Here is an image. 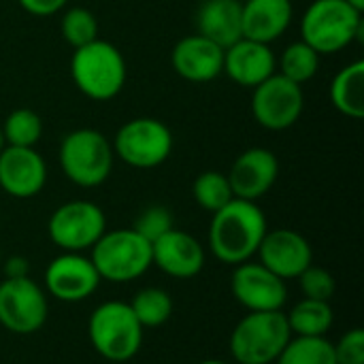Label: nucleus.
Wrapping results in <instances>:
<instances>
[{
	"mask_svg": "<svg viewBox=\"0 0 364 364\" xmlns=\"http://www.w3.org/2000/svg\"><path fill=\"white\" fill-rule=\"evenodd\" d=\"M205 247L190 232L173 228L151 243V262L175 279H192L205 267Z\"/></svg>",
	"mask_w": 364,
	"mask_h": 364,
	"instance_id": "f3484780",
	"label": "nucleus"
},
{
	"mask_svg": "<svg viewBox=\"0 0 364 364\" xmlns=\"http://www.w3.org/2000/svg\"><path fill=\"white\" fill-rule=\"evenodd\" d=\"M337 364H364V331L352 328L333 343Z\"/></svg>",
	"mask_w": 364,
	"mask_h": 364,
	"instance_id": "2f4dec72",
	"label": "nucleus"
},
{
	"mask_svg": "<svg viewBox=\"0 0 364 364\" xmlns=\"http://www.w3.org/2000/svg\"><path fill=\"white\" fill-rule=\"evenodd\" d=\"M290 339L286 314L250 311L230 335V354L239 364H273Z\"/></svg>",
	"mask_w": 364,
	"mask_h": 364,
	"instance_id": "0eeeda50",
	"label": "nucleus"
},
{
	"mask_svg": "<svg viewBox=\"0 0 364 364\" xmlns=\"http://www.w3.org/2000/svg\"><path fill=\"white\" fill-rule=\"evenodd\" d=\"M346 2H350L354 9H358V11H364V0H346Z\"/></svg>",
	"mask_w": 364,
	"mask_h": 364,
	"instance_id": "f704fd0d",
	"label": "nucleus"
},
{
	"mask_svg": "<svg viewBox=\"0 0 364 364\" xmlns=\"http://www.w3.org/2000/svg\"><path fill=\"white\" fill-rule=\"evenodd\" d=\"M19 6L34 15V17H49V15H55L58 11H62L68 0H17Z\"/></svg>",
	"mask_w": 364,
	"mask_h": 364,
	"instance_id": "473e14b6",
	"label": "nucleus"
},
{
	"mask_svg": "<svg viewBox=\"0 0 364 364\" xmlns=\"http://www.w3.org/2000/svg\"><path fill=\"white\" fill-rule=\"evenodd\" d=\"M292 0H245L241 6L243 38L271 45L292 23Z\"/></svg>",
	"mask_w": 364,
	"mask_h": 364,
	"instance_id": "aec40b11",
	"label": "nucleus"
},
{
	"mask_svg": "<svg viewBox=\"0 0 364 364\" xmlns=\"http://www.w3.org/2000/svg\"><path fill=\"white\" fill-rule=\"evenodd\" d=\"M134 318L143 328H158L166 324L173 316V299L162 288H143L134 294L132 303H128Z\"/></svg>",
	"mask_w": 364,
	"mask_h": 364,
	"instance_id": "b1692460",
	"label": "nucleus"
},
{
	"mask_svg": "<svg viewBox=\"0 0 364 364\" xmlns=\"http://www.w3.org/2000/svg\"><path fill=\"white\" fill-rule=\"evenodd\" d=\"M105 230V211L92 200H68L60 205L47 222V235L51 243L62 252L75 254L92 250Z\"/></svg>",
	"mask_w": 364,
	"mask_h": 364,
	"instance_id": "1a4fd4ad",
	"label": "nucleus"
},
{
	"mask_svg": "<svg viewBox=\"0 0 364 364\" xmlns=\"http://www.w3.org/2000/svg\"><path fill=\"white\" fill-rule=\"evenodd\" d=\"M292 337H326L333 328L335 311L326 301L303 299L286 316Z\"/></svg>",
	"mask_w": 364,
	"mask_h": 364,
	"instance_id": "5701e85b",
	"label": "nucleus"
},
{
	"mask_svg": "<svg viewBox=\"0 0 364 364\" xmlns=\"http://www.w3.org/2000/svg\"><path fill=\"white\" fill-rule=\"evenodd\" d=\"M49 316L47 296L36 282L28 277L0 284V324L15 335H32L43 328Z\"/></svg>",
	"mask_w": 364,
	"mask_h": 364,
	"instance_id": "9b49d317",
	"label": "nucleus"
},
{
	"mask_svg": "<svg viewBox=\"0 0 364 364\" xmlns=\"http://www.w3.org/2000/svg\"><path fill=\"white\" fill-rule=\"evenodd\" d=\"M305 109L303 85L275 73L267 81L254 87L252 94V115L258 126L267 130H288L292 128Z\"/></svg>",
	"mask_w": 364,
	"mask_h": 364,
	"instance_id": "9d476101",
	"label": "nucleus"
},
{
	"mask_svg": "<svg viewBox=\"0 0 364 364\" xmlns=\"http://www.w3.org/2000/svg\"><path fill=\"white\" fill-rule=\"evenodd\" d=\"M4 149V136H2V130H0V151Z\"/></svg>",
	"mask_w": 364,
	"mask_h": 364,
	"instance_id": "e433bc0d",
	"label": "nucleus"
},
{
	"mask_svg": "<svg viewBox=\"0 0 364 364\" xmlns=\"http://www.w3.org/2000/svg\"><path fill=\"white\" fill-rule=\"evenodd\" d=\"M60 30H62L64 41L73 49H79L98 38V19L85 6H73L62 15Z\"/></svg>",
	"mask_w": 364,
	"mask_h": 364,
	"instance_id": "c85d7f7f",
	"label": "nucleus"
},
{
	"mask_svg": "<svg viewBox=\"0 0 364 364\" xmlns=\"http://www.w3.org/2000/svg\"><path fill=\"white\" fill-rule=\"evenodd\" d=\"M92 348L109 363L134 358L143 346V326L128 303L109 301L94 309L87 322Z\"/></svg>",
	"mask_w": 364,
	"mask_h": 364,
	"instance_id": "423d86ee",
	"label": "nucleus"
},
{
	"mask_svg": "<svg viewBox=\"0 0 364 364\" xmlns=\"http://www.w3.org/2000/svg\"><path fill=\"white\" fill-rule=\"evenodd\" d=\"M318 68H320V53L311 49L305 41H296L288 45L279 58V75H284L286 79L299 85L314 79Z\"/></svg>",
	"mask_w": 364,
	"mask_h": 364,
	"instance_id": "bb28decb",
	"label": "nucleus"
},
{
	"mask_svg": "<svg viewBox=\"0 0 364 364\" xmlns=\"http://www.w3.org/2000/svg\"><path fill=\"white\" fill-rule=\"evenodd\" d=\"M232 296L247 311H282L288 301L286 279L260 262H241L230 277Z\"/></svg>",
	"mask_w": 364,
	"mask_h": 364,
	"instance_id": "f8f14e48",
	"label": "nucleus"
},
{
	"mask_svg": "<svg viewBox=\"0 0 364 364\" xmlns=\"http://www.w3.org/2000/svg\"><path fill=\"white\" fill-rule=\"evenodd\" d=\"M126 60L122 51L102 38H96L70 58V77L81 94L92 100L105 102L115 98L126 85Z\"/></svg>",
	"mask_w": 364,
	"mask_h": 364,
	"instance_id": "7ed1b4c3",
	"label": "nucleus"
},
{
	"mask_svg": "<svg viewBox=\"0 0 364 364\" xmlns=\"http://www.w3.org/2000/svg\"><path fill=\"white\" fill-rule=\"evenodd\" d=\"M256 254L260 256V264L282 279H296L309 264H314L309 241L290 228L267 230Z\"/></svg>",
	"mask_w": 364,
	"mask_h": 364,
	"instance_id": "4468645a",
	"label": "nucleus"
},
{
	"mask_svg": "<svg viewBox=\"0 0 364 364\" xmlns=\"http://www.w3.org/2000/svg\"><path fill=\"white\" fill-rule=\"evenodd\" d=\"M275 364H337L326 337H292Z\"/></svg>",
	"mask_w": 364,
	"mask_h": 364,
	"instance_id": "393cba45",
	"label": "nucleus"
},
{
	"mask_svg": "<svg viewBox=\"0 0 364 364\" xmlns=\"http://www.w3.org/2000/svg\"><path fill=\"white\" fill-rule=\"evenodd\" d=\"M277 58L267 43L252 38H239L235 45L224 49V70L237 85L256 87L275 75Z\"/></svg>",
	"mask_w": 364,
	"mask_h": 364,
	"instance_id": "6ab92c4d",
	"label": "nucleus"
},
{
	"mask_svg": "<svg viewBox=\"0 0 364 364\" xmlns=\"http://www.w3.org/2000/svg\"><path fill=\"white\" fill-rule=\"evenodd\" d=\"M226 177L235 198L256 203L275 186L279 177V160L271 149L252 147L239 154Z\"/></svg>",
	"mask_w": 364,
	"mask_h": 364,
	"instance_id": "dca6fc26",
	"label": "nucleus"
},
{
	"mask_svg": "<svg viewBox=\"0 0 364 364\" xmlns=\"http://www.w3.org/2000/svg\"><path fill=\"white\" fill-rule=\"evenodd\" d=\"M143 239H147L149 243L158 241L162 235H166L168 230H173V213L164 207V205H151L147 209H143L132 226Z\"/></svg>",
	"mask_w": 364,
	"mask_h": 364,
	"instance_id": "c756f323",
	"label": "nucleus"
},
{
	"mask_svg": "<svg viewBox=\"0 0 364 364\" xmlns=\"http://www.w3.org/2000/svg\"><path fill=\"white\" fill-rule=\"evenodd\" d=\"M198 364H226V363H222V360H203V363H198Z\"/></svg>",
	"mask_w": 364,
	"mask_h": 364,
	"instance_id": "c9c22d12",
	"label": "nucleus"
},
{
	"mask_svg": "<svg viewBox=\"0 0 364 364\" xmlns=\"http://www.w3.org/2000/svg\"><path fill=\"white\" fill-rule=\"evenodd\" d=\"M0 130L4 136V145L34 147L43 134V119L36 111L21 107V109H15L6 115Z\"/></svg>",
	"mask_w": 364,
	"mask_h": 364,
	"instance_id": "a878e982",
	"label": "nucleus"
},
{
	"mask_svg": "<svg viewBox=\"0 0 364 364\" xmlns=\"http://www.w3.org/2000/svg\"><path fill=\"white\" fill-rule=\"evenodd\" d=\"M296 279H299V284H301V290H303L305 299L331 303V299L335 296L337 282H335V277H333L326 269H322V267L309 264Z\"/></svg>",
	"mask_w": 364,
	"mask_h": 364,
	"instance_id": "7c9ffc66",
	"label": "nucleus"
},
{
	"mask_svg": "<svg viewBox=\"0 0 364 364\" xmlns=\"http://www.w3.org/2000/svg\"><path fill=\"white\" fill-rule=\"evenodd\" d=\"M2 271H4V277H6V279L28 277V273H30V264H28V260H26L23 256H11V258H6V262H4V267H2Z\"/></svg>",
	"mask_w": 364,
	"mask_h": 364,
	"instance_id": "72a5a7b5",
	"label": "nucleus"
},
{
	"mask_svg": "<svg viewBox=\"0 0 364 364\" xmlns=\"http://www.w3.org/2000/svg\"><path fill=\"white\" fill-rule=\"evenodd\" d=\"M241 6V0H205L196 13V34L228 49L243 38Z\"/></svg>",
	"mask_w": 364,
	"mask_h": 364,
	"instance_id": "412c9836",
	"label": "nucleus"
},
{
	"mask_svg": "<svg viewBox=\"0 0 364 364\" xmlns=\"http://www.w3.org/2000/svg\"><path fill=\"white\" fill-rule=\"evenodd\" d=\"M60 166L68 181L79 188L102 186L113 171V145L94 128H77L60 143Z\"/></svg>",
	"mask_w": 364,
	"mask_h": 364,
	"instance_id": "20e7f679",
	"label": "nucleus"
},
{
	"mask_svg": "<svg viewBox=\"0 0 364 364\" xmlns=\"http://www.w3.org/2000/svg\"><path fill=\"white\" fill-rule=\"evenodd\" d=\"M100 282L102 279L92 260L75 252L55 256L45 269V288L62 303H81L90 299L98 290Z\"/></svg>",
	"mask_w": 364,
	"mask_h": 364,
	"instance_id": "ddd939ff",
	"label": "nucleus"
},
{
	"mask_svg": "<svg viewBox=\"0 0 364 364\" xmlns=\"http://www.w3.org/2000/svg\"><path fill=\"white\" fill-rule=\"evenodd\" d=\"M171 64L181 79L192 83H207L222 75L224 49L200 34H190L177 41L173 47Z\"/></svg>",
	"mask_w": 364,
	"mask_h": 364,
	"instance_id": "a211bd4d",
	"label": "nucleus"
},
{
	"mask_svg": "<svg viewBox=\"0 0 364 364\" xmlns=\"http://www.w3.org/2000/svg\"><path fill=\"white\" fill-rule=\"evenodd\" d=\"M47 183L45 158L34 147L4 145L0 151V188L13 198H32Z\"/></svg>",
	"mask_w": 364,
	"mask_h": 364,
	"instance_id": "2eb2a0df",
	"label": "nucleus"
},
{
	"mask_svg": "<svg viewBox=\"0 0 364 364\" xmlns=\"http://www.w3.org/2000/svg\"><path fill=\"white\" fill-rule=\"evenodd\" d=\"M92 264L96 267L100 279L113 284H126L143 277L151 262V243L143 239L134 228L105 230V235L94 243Z\"/></svg>",
	"mask_w": 364,
	"mask_h": 364,
	"instance_id": "39448f33",
	"label": "nucleus"
},
{
	"mask_svg": "<svg viewBox=\"0 0 364 364\" xmlns=\"http://www.w3.org/2000/svg\"><path fill=\"white\" fill-rule=\"evenodd\" d=\"M192 196L198 203V207L209 211L211 215L235 198L226 173H220V171L200 173L192 183Z\"/></svg>",
	"mask_w": 364,
	"mask_h": 364,
	"instance_id": "cd10ccee",
	"label": "nucleus"
},
{
	"mask_svg": "<svg viewBox=\"0 0 364 364\" xmlns=\"http://www.w3.org/2000/svg\"><path fill=\"white\" fill-rule=\"evenodd\" d=\"M113 154L132 168H156L173 151V132L156 117L126 122L111 141Z\"/></svg>",
	"mask_w": 364,
	"mask_h": 364,
	"instance_id": "6e6552de",
	"label": "nucleus"
},
{
	"mask_svg": "<svg viewBox=\"0 0 364 364\" xmlns=\"http://www.w3.org/2000/svg\"><path fill=\"white\" fill-rule=\"evenodd\" d=\"M335 109L352 119L364 117V62L356 60L343 66L331 83Z\"/></svg>",
	"mask_w": 364,
	"mask_h": 364,
	"instance_id": "4be33fe9",
	"label": "nucleus"
},
{
	"mask_svg": "<svg viewBox=\"0 0 364 364\" xmlns=\"http://www.w3.org/2000/svg\"><path fill=\"white\" fill-rule=\"evenodd\" d=\"M363 34V11L346 0H314L301 17V41L320 55L339 53Z\"/></svg>",
	"mask_w": 364,
	"mask_h": 364,
	"instance_id": "f03ea898",
	"label": "nucleus"
},
{
	"mask_svg": "<svg viewBox=\"0 0 364 364\" xmlns=\"http://www.w3.org/2000/svg\"><path fill=\"white\" fill-rule=\"evenodd\" d=\"M267 230V215L256 203L232 198L211 218V254L220 262L232 267L247 262L258 252Z\"/></svg>",
	"mask_w": 364,
	"mask_h": 364,
	"instance_id": "f257e3e1",
	"label": "nucleus"
}]
</instances>
